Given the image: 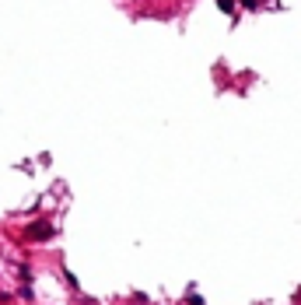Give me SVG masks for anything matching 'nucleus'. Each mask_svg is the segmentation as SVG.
Returning <instances> with one entry per match:
<instances>
[{
	"instance_id": "f257e3e1",
	"label": "nucleus",
	"mask_w": 301,
	"mask_h": 305,
	"mask_svg": "<svg viewBox=\"0 0 301 305\" xmlns=\"http://www.w3.org/2000/svg\"><path fill=\"white\" fill-rule=\"evenodd\" d=\"M49 235H53L49 224H32V228H28V239H32V242H42V239H49Z\"/></svg>"
}]
</instances>
